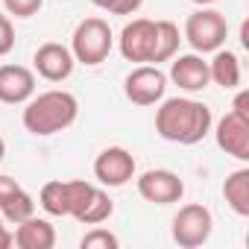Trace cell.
<instances>
[{
  "instance_id": "cell-21",
  "label": "cell",
  "mask_w": 249,
  "mask_h": 249,
  "mask_svg": "<svg viewBox=\"0 0 249 249\" xmlns=\"http://www.w3.org/2000/svg\"><path fill=\"white\" fill-rule=\"evenodd\" d=\"M91 3L108 15H135L144 0H91Z\"/></svg>"
},
{
  "instance_id": "cell-3",
  "label": "cell",
  "mask_w": 249,
  "mask_h": 249,
  "mask_svg": "<svg viewBox=\"0 0 249 249\" xmlns=\"http://www.w3.org/2000/svg\"><path fill=\"white\" fill-rule=\"evenodd\" d=\"M79 117V100L71 94V91H44V94H33L27 103H24V129L30 135H38V138H47V135H56V132H65L68 126H73Z\"/></svg>"
},
{
  "instance_id": "cell-22",
  "label": "cell",
  "mask_w": 249,
  "mask_h": 249,
  "mask_svg": "<svg viewBox=\"0 0 249 249\" xmlns=\"http://www.w3.org/2000/svg\"><path fill=\"white\" fill-rule=\"evenodd\" d=\"M3 6H6V12L15 15V18H33V15H38V9L44 6V0H3Z\"/></svg>"
},
{
  "instance_id": "cell-10",
  "label": "cell",
  "mask_w": 249,
  "mask_h": 249,
  "mask_svg": "<svg viewBox=\"0 0 249 249\" xmlns=\"http://www.w3.org/2000/svg\"><path fill=\"white\" fill-rule=\"evenodd\" d=\"M138 194L153 205H173L185 196V182L173 170H147L138 176Z\"/></svg>"
},
{
  "instance_id": "cell-4",
  "label": "cell",
  "mask_w": 249,
  "mask_h": 249,
  "mask_svg": "<svg viewBox=\"0 0 249 249\" xmlns=\"http://www.w3.org/2000/svg\"><path fill=\"white\" fill-rule=\"evenodd\" d=\"M111 214H114V202L103 188L82 179L65 182V217H73L82 226H100Z\"/></svg>"
},
{
  "instance_id": "cell-5",
  "label": "cell",
  "mask_w": 249,
  "mask_h": 249,
  "mask_svg": "<svg viewBox=\"0 0 249 249\" xmlns=\"http://www.w3.org/2000/svg\"><path fill=\"white\" fill-rule=\"evenodd\" d=\"M111 44H114V36H111V27L108 21L103 18H85L76 24L73 36H71V53L79 65H100L108 59L111 53Z\"/></svg>"
},
{
  "instance_id": "cell-14",
  "label": "cell",
  "mask_w": 249,
  "mask_h": 249,
  "mask_svg": "<svg viewBox=\"0 0 249 249\" xmlns=\"http://www.w3.org/2000/svg\"><path fill=\"white\" fill-rule=\"evenodd\" d=\"M36 94V73L24 65H0V103L24 106Z\"/></svg>"
},
{
  "instance_id": "cell-20",
  "label": "cell",
  "mask_w": 249,
  "mask_h": 249,
  "mask_svg": "<svg viewBox=\"0 0 249 249\" xmlns=\"http://www.w3.org/2000/svg\"><path fill=\"white\" fill-rule=\"evenodd\" d=\"M79 246H82V249H117V246H120V240H117V234H111L108 229L94 226L91 231H85V234H82Z\"/></svg>"
},
{
  "instance_id": "cell-27",
  "label": "cell",
  "mask_w": 249,
  "mask_h": 249,
  "mask_svg": "<svg viewBox=\"0 0 249 249\" xmlns=\"http://www.w3.org/2000/svg\"><path fill=\"white\" fill-rule=\"evenodd\" d=\"M3 156H6V141H3V135H0V161H3Z\"/></svg>"
},
{
  "instance_id": "cell-2",
  "label": "cell",
  "mask_w": 249,
  "mask_h": 249,
  "mask_svg": "<svg viewBox=\"0 0 249 249\" xmlns=\"http://www.w3.org/2000/svg\"><path fill=\"white\" fill-rule=\"evenodd\" d=\"M211 126H214L211 108L191 97L161 100V106L156 111V132H159V138H164L170 144L194 147L211 132Z\"/></svg>"
},
{
  "instance_id": "cell-13",
  "label": "cell",
  "mask_w": 249,
  "mask_h": 249,
  "mask_svg": "<svg viewBox=\"0 0 249 249\" xmlns=\"http://www.w3.org/2000/svg\"><path fill=\"white\" fill-rule=\"evenodd\" d=\"M173 85H179L182 91L188 94H196V91H205L211 76H208V62L202 59V53H185V56H173V65H170V76H167Z\"/></svg>"
},
{
  "instance_id": "cell-16",
  "label": "cell",
  "mask_w": 249,
  "mask_h": 249,
  "mask_svg": "<svg viewBox=\"0 0 249 249\" xmlns=\"http://www.w3.org/2000/svg\"><path fill=\"white\" fill-rule=\"evenodd\" d=\"M208 76H211L214 85H220L226 91L237 88L240 85V59H237V53L223 50V47L214 50V59L208 62Z\"/></svg>"
},
{
  "instance_id": "cell-18",
  "label": "cell",
  "mask_w": 249,
  "mask_h": 249,
  "mask_svg": "<svg viewBox=\"0 0 249 249\" xmlns=\"http://www.w3.org/2000/svg\"><path fill=\"white\" fill-rule=\"evenodd\" d=\"M33 214H36V199H33L24 188H18L3 205H0V217H3V223H12V226L24 223V220L33 217Z\"/></svg>"
},
{
  "instance_id": "cell-25",
  "label": "cell",
  "mask_w": 249,
  "mask_h": 249,
  "mask_svg": "<svg viewBox=\"0 0 249 249\" xmlns=\"http://www.w3.org/2000/svg\"><path fill=\"white\" fill-rule=\"evenodd\" d=\"M18 188H21V185H18L12 176H0V205H3V202L18 191Z\"/></svg>"
},
{
  "instance_id": "cell-8",
  "label": "cell",
  "mask_w": 249,
  "mask_h": 249,
  "mask_svg": "<svg viewBox=\"0 0 249 249\" xmlns=\"http://www.w3.org/2000/svg\"><path fill=\"white\" fill-rule=\"evenodd\" d=\"M167 91V73L159 71V65H138L123 79V94L135 106H156L164 100Z\"/></svg>"
},
{
  "instance_id": "cell-29",
  "label": "cell",
  "mask_w": 249,
  "mask_h": 249,
  "mask_svg": "<svg viewBox=\"0 0 249 249\" xmlns=\"http://www.w3.org/2000/svg\"><path fill=\"white\" fill-rule=\"evenodd\" d=\"M0 223H3V217H0Z\"/></svg>"
},
{
  "instance_id": "cell-7",
  "label": "cell",
  "mask_w": 249,
  "mask_h": 249,
  "mask_svg": "<svg viewBox=\"0 0 249 249\" xmlns=\"http://www.w3.org/2000/svg\"><path fill=\"white\" fill-rule=\"evenodd\" d=\"M173 240L182 246V249H196L202 243H208L211 231H214V217L205 205L199 202H188L176 211L173 217Z\"/></svg>"
},
{
  "instance_id": "cell-17",
  "label": "cell",
  "mask_w": 249,
  "mask_h": 249,
  "mask_svg": "<svg viewBox=\"0 0 249 249\" xmlns=\"http://www.w3.org/2000/svg\"><path fill=\"white\" fill-rule=\"evenodd\" d=\"M223 199L237 217H249V167H240V170L226 176Z\"/></svg>"
},
{
  "instance_id": "cell-23",
  "label": "cell",
  "mask_w": 249,
  "mask_h": 249,
  "mask_svg": "<svg viewBox=\"0 0 249 249\" xmlns=\"http://www.w3.org/2000/svg\"><path fill=\"white\" fill-rule=\"evenodd\" d=\"M15 47V27L9 21V15L0 12V56H9Z\"/></svg>"
},
{
  "instance_id": "cell-12",
  "label": "cell",
  "mask_w": 249,
  "mask_h": 249,
  "mask_svg": "<svg viewBox=\"0 0 249 249\" xmlns=\"http://www.w3.org/2000/svg\"><path fill=\"white\" fill-rule=\"evenodd\" d=\"M214 138L226 156H231L237 161H249V120L246 117L226 111L214 129Z\"/></svg>"
},
{
  "instance_id": "cell-26",
  "label": "cell",
  "mask_w": 249,
  "mask_h": 249,
  "mask_svg": "<svg viewBox=\"0 0 249 249\" xmlns=\"http://www.w3.org/2000/svg\"><path fill=\"white\" fill-rule=\"evenodd\" d=\"M9 246H12V231L0 223V249H9Z\"/></svg>"
},
{
  "instance_id": "cell-1",
  "label": "cell",
  "mask_w": 249,
  "mask_h": 249,
  "mask_svg": "<svg viewBox=\"0 0 249 249\" xmlns=\"http://www.w3.org/2000/svg\"><path fill=\"white\" fill-rule=\"evenodd\" d=\"M179 27L173 21H150L135 18L120 30V56L126 62H144V65H161L170 62L179 53Z\"/></svg>"
},
{
  "instance_id": "cell-11",
  "label": "cell",
  "mask_w": 249,
  "mask_h": 249,
  "mask_svg": "<svg viewBox=\"0 0 249 249\" xmlns=\"http://www.w3.org/2000/svg\"><path fill=\"white\" fill-rule=\"evenodd\" d=\"M73 65H76V59H73L71 47H65V44H59V41L41 44V47L36 50V56H33L36 73H38L41 79H47V82H65V79L73 73Z\"/></svg>"
},
{
  "instance_id": "cell-6",
  "label": "cell",
  "mask_w": 249,
  "mask_h": 249,
  "mask_svg": "<svg viewBox=\"0 0 249 249\" xmlns=\"http://www.w3.org/2000/svg\"><path fill=\"white\" fill-rule=\"evenodd\" d=\"M229 36V24L223 18V12L217 9H196L194 15H188L185 21V41L194 47V53H214L226 44Z\"/></svg>"
},
{
  "instance_id": "cell-19",
  "label": "cell",
  "mask_w": 249,
  "mask_h": 249,
  "mask_svg": "<svg viewBox=\"0 0 249 249\" xmlns=\"http://www.w3.org/2000/svg\"><path fill=\"white\" fill-rule=\"evenodd\" d=\"M38 205L50 217H65V182L62 179L44 182L41 185V194H38Z\"/></svg>"
},
{
  "instance_id": "cell-28",
  "label": "cell",
  "mask_w": 249,
  "mask_h": 249,
  "mask_svg": "<svg viewBox=\"0 0 249 249\" xmlns=\"http://www.w3.org/2000/svg\"><path fill=\"white\" fill-rule=\"evenodd\" d=\"M196 6H208V3H214V0H194Z\"/></svg>"
},
{
  "instance_id": "cell-15",
  "label": "cell",
  "mask_w": 249,
  "mask_h": 249,
  "mask_svg": "<svg viewBox=\"0 0 249 249\" xmlns=\"http://www.w3.org/2000/svg\"><path fill=\"white\" fill-rule=\"evenodd\" d=\"M12 243L18 249H53L56 246V229H53L50 220L33 214V217H27L24 223L15 226Z\"/></svg>"
},
{
  "instance_id": "cell-24",
  "label": "cell",
  "mask_w": 249,
  "mask_h": 249,
  "mask_svg": "<svg viewBox=\"0 0 249 249\" xmlns=\"http://www.w3.org/2000/svg\"><path fill=\"white\" fill-rule=\"evenodd\" d=\"M231 111L249 120V91H237V97H234V103H231Z\"/></svg>"
},
{
  "instance_id": "cell-9",
  "label": "cell",
  "mask_w": 249,
  "mask_h": 249,
  "mask_svg": "<svg viewBox=\"0 0 249 249\" xmlns=\"http://www.w3.org/2000/svg\"><path fill=\"white\" fill-rule=\"evenodd\" d=\"M94 179L103 188H123L135 179V156L126 147H106L94 159Z\"/></svg>"
}]
</instances>
